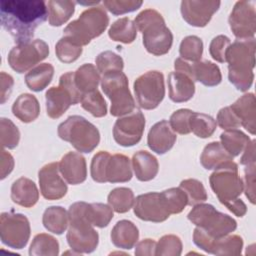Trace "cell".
Wrapping results in <instances>:
<instances>
[{"instance_id":"6da1fadb","label":"cell","mask_w":256,"mask_h":256,"mask_svg":"<svg viewBox=\"0 0 256 256\" xmlns=\"http://www.w3.org/2000/svg\"><path fill=\"white\" fill-rule=\"evenodd\" d=\"M48 8L40 0H11L0 2V18L4 29L17 44L31 41L39 25L46 21Z\"/></svg>"},{"instance_id":"7a4b0ae2","label":"cell","mask_w":256,"mask_h":256,"mask_svg":"<svg viewBox=\"0 0 256 256\" xmlns=\"http://www.w3.org/2000/svg\"><path fill=\"white\" fill-rule=\"evenodd\" d=\"M255 47L254 38L236 39L226 51L229 81L242 92L247 91L254 80Z\"/></svg>"},{"instance_id":"3957f363","label":"cell","mask_w":256,"mask_h":256,"mask_svg":"<svg viewBox=\"0 0 256 256\" xmlns=\"http://www.w3.org/2000/svg\"><path fill=\"white\" fill-rule=\"evenodd\" d=\"M134 23L136 28L142 32L143 44L149 53L161 56L169 52L173 43V35L166 26L163 16L157 10L141 11Z\"/></svg>"},{"instance_id":"277c9868","label":"cell","mask_w":256,"mask_h":256,"mask_svg":"<svg viewBox=\"0 0 256 256\" xmlns=\"http://www.w3.org/2000/svg\"><path fill=\"white\" fill-rule=\"evenodd\" d=\"M86 202L80 201L68 209L69 228L66 239L70 248L77 254L93 252L99 242V235L85 216Z\"/></svg>"},{"instance_id":"5b68a950","label":"cell","mask_w":256,"mask_h":256,"mask_svg":"<svg viewBox=\"0 0 256 256\" xmlns=\"http://www.w3.org/2000/svg\"><path fill=\"white\" fill-rule=\"evenodd\" d=\"M109 24V17L102 6H93L84 10L78 19L70 22L64 29V37L80 46L100 36Z\"/></svg>"},{"instance_id":"8992f818","label":"cell","mask_w":256,"mask_h":256,"mask_svg":"<svg viewBox=\"0 0 256 256\" xmlns=\"http://www.w3.org/2000/svg\"><path fill=\"white\" fill-rule=\"evenodd\" d=\"M91 177L98 183H123L132 178L130 159L124 154L111 155L107 151H99L91 161Z\"/></svg>"},{"instance_id":"52a82bcc","label":"cell","mask_w":256,"mask_h":256,"mask_svg":"<svg viewBox=\"0 0 256 256\" xmlns=\"http://www.w3.org/2000/svg\"><path fill=\"white\" fill-rule=\"evenodd\" d=\"M58 136L69 142L80 153L92 152L100 142V133L95 125L82 116H69L59 124Z\"/></svg>"},{"instance_id":"ba28073f","label":"cell","mask_w":256,"mask_h":256,"mask_svg":"<svg viewBox=\"0 0 256 256\" xmlns=\"http://www.w3.org/2000/svg\"><path fill=\"white\" fill-rule=\"evenodd\" d=\"M188 219L200 227L213 240L232 233L237 228V222L231 216L219 212L211 204L199 203L188 213Z\"/></svg>"},{"instance_id":"9c48e42d","label":"cell","mask_w":256,"mask_h":256,"mask_svg":"<svg viewBox=\"0 0 256 256\" xmlns=\"http://www.w3.org/2000/svg\"><path fill=\"white\" fill-rule=\"evenodd\" d=\"M101 88L111 101L110 114L122 117L136 109L134 98L128 88V78L122 71H111L103 74Z\"/></svg>"},{"instance_id":"30bf717a","label":"cell","mask_w":256,"mask_h":256,"mask_svg":"<svg viewBox=\"0 0 256 256\" xmlns=\"http://www.w3.org/2000/svg\"><path fill=\"white\" fill-rule=\"evenodd\" d=\"M210 186L220 203L227 206L239 199L244 190L243 180L238 174V165L233 161H227L214 169L209 178Z\"/></svg>"},{"instance_id":"8fae6325","label":"cell","mask_w":256,"mask_h":256,"mask_svg":"<svg viewBox=\"0 0 256 256\" xmlns=\"http://www.w3.org/2000/svg\"><path fill=\"white\" fill-rule=\"evenodd\" d=\"M133 88L137 103L141 108L155 109L165 96L164 76L157 70L148 71L134 81Z\"/></svg>"},{"instance_id":"7c38bea8","label":"cell","mask_w":256,"mask_h":256,"mask_svg":"<svg viewBox=\"0 0 256 256\" xmlns=\"http://www.w3.org/2000/svg\"><path fill=\"white\" fill-rule=\"evenodd\" d=\"M48 54V44L41 39H35L14 46L10 50L7 60L14 71L24 73L34 68V66L44 60Z\"/></svg>"},{"instance_id":"4fadbf2b","label":"cell","mask_w":256,"mask_h":256,"mask_svg":"<svg viewBox=\"0 0 256 256\" xmlns=\"http://www.w3.org/2000/svg\"><path fill=\"white\" fill-rule=\"evenodd\" d=\"M28 218L20 213L3 212L0 216V238L3 244L12 249H22L30 238Z\"/></svg>"},{"instance_id":"5bb4252c","label":"cell","mask_w":256,"mask_h":256,"mask_svg":"<svg viewBox=\"0 0 256 256\" xmlns=\"http://www.w3.org/2000/svg\"><path fill=\"white\" fill-rule=\"evenodd\" d=\"M174 68L175 71L168 74L169 98L176 103L186 102L190 100L195 93L190 63L180 57L175 60Z\"/></svg>"},{"instance_id":"9a60e30c","label":"cell","mask_w":256,"mask_h":256,"mask_svg":"<svg viewBox=\"0 0 256 256\" xmlns=\"http://www.w3.org/2000/svg\"><path fill=\"white\" fill-rule=\"evenodd\" d=\"M145 117L139 109L118 118L113 127L114 140L121 146L130 147L137 144L143 135Z\"/></svg>"},{"instance_id":"2e32d148","label":"cell","mask_w":256,"mask_h":256,"mask_svg":"<svg viewBox=\"0 0 256 256\" xmlns=\"http://www.w3.org/2000/svg\"><path fill=\"white\" fill-rule=\"evenodd\" d=\"M228 22L231 31L237 39L254 38L256 32L255 3L246 0L236 2Z\"/></svg>"},{"instance_id":"e0dca14e","label":"cell","mask_w":256,"mask_h":256,"mask_svg":"<svg viewBox=\"0 0 256 256\" xmlns=\"http://www.w3.org/2000/svg\"><path fill=\"white\" fill-rule=\"evenodd\" d=\"M134 214L141 220L163 222L171 215L162 192H149L136 197Z\"/></svg>"},{"instance_id":"ac0fdd59","label":"cell","mask_w":256,"mask_h":256,"mask_svg":"<svg viewBox=\"0 0 256 256\" xmlns=\"http://www.w3.org/2000/svg\"><path fill=\"white\" fill-rule=\"evenodd\" d=\"M221 2L208 0H184L181 2L183 19L191 26L204 27L211 20L213 14L219 9Z\"/></svg>"},{"instance_id":"d6986e66","label":"cell","mask_w":256,"mask_h":256,"mask_svg":"<svg viewBox=\"0 0 256 256\" xmlns=\"http://www.w3.org/2000/svg\"><path fill=\"white\" fill-rule=\"evenodd\" d=\"M59 163L44 165L38 172L40 192L45 199L58 200L67 193V185L59 174Z\"/></svg>"},{"instance_id":"ffe728a7","label":"cell","mask_w":256,"mask_h":256,"mask_svg":"<svg viewBox=\"0 0 256 256\" xmlns=\"http://www.w3.org/2000/svg\"><path fill=\"white\" fill-rule=\"evenodd\" d=\"M59 171L68 184L83 183L87 177L86 160L80 153L68 152L59 162Z\"/></svg>"},{"instance_id":"44dd1931","label":"cell","mask_w":256,"mask_h":256,"mask_svg":"<svg viewBox=\"0 0 256 256\" xmlns=\"http://www.w3.org/2000/svg\"><path fill=\"white\" fill-rule=\"evenodd\" d=\"M177 136L171 129L169 121L163 119L155 123L148 132V147L157 154L168 152L175 144Z\"/></svg>"},{"instance_id":"7402d4cb","label":"cell","mask_w":256,"mask_h":256,"mask_svg":"<svg viewBox=\"0 0 256 256\" xmlns=\"http://www.w3.org/2000/svg\"><path fill=\"white\" fill-rule=\"evenodd\" d=\"M230 107L238 117L241 126L254 135L256 132V100L254 94H244Z\"/></svg>"},{"instance_id":"603a6c76","label":"cell","mask_w":256,"mask_h":256,"mask_svg":"<svg viewBox=\"0 0 256 256\" xmlns=\"http://www.w3.org/2000/svg\"><path fill=\"white\" fill-rule=\"evenodd\" d=\"M11 199L14 203L25 208L34 206L39 199L36 184L29 178H18L11 186Z\"/></svg>"},{"instance_id":"cb8c5ba5","label":"cell","mask_w":256,"mask_h":256,"mask_svg":"<svg viewBox=\"0 0 256 256\" xmlns=\"http://www.w3.org/2000/svg\"><path fill=\"white\" fill-rule=\"evenodd\" d=\"M45 99L47 115L52 119L61 117L73 105L71 95L61 86L49 88L45 94Z\"/></svg>"},{"instance_id":"d4e9b609","label":"cell","mask_w":256,"mask_h":256,"mask_svg":"<svg viewBox=\"0 0 256 256\" xmlns=\"http://www.w3.org/2000/svg\"><path fill=\"white\" fill-rule=\"evenodd\" d=\"M135 176L140 181H150L155 178L159 170L157 158L145 150L137 151L132 157Z\"/></svg>"},{"instance_id":"484cf974","label":"cell","mask_w":256,"mask_h":256,"mask_svg":"<svg viewBox=\"0 0 256 256\" xmlns=\"http://www.w3.org/2000/svg\"><path fill=\"white\" fill-rule=\"evenodd\" d=\"M112 243L121 249H131L139 238V231L136 225L129 220H120L111 230Z\"/></svg>"},{"instance_id":"4316f807","label":"cell","mask_w":256,"mask_h":256,"mask_svg":"<svg viewBox=\"0 0 256 256\" xmlns=\"http://www.w3.org/2000/svg\"><path fill=\"white\" fill-rule=\"evenodd\" d=\"M12 113L20 121L30 123L36 120L40 113V105L37 98L29 93H23L17 97L12 105Z\"/></svg>"},{"instance_id":"83f0119b","label":"cell","mask_w":256,"mask_h":256,"mask_svg":"<svg viewBox=\"0 0 256 256\" xmlns=\"http://www.w3.org/2000/svg\"><path fill=\"white\" fill-rule=\"evenodd\" d=\"M191 76L194 81L201 82L205 86H216L222 80L219 67L211 61H197L190 63Z\"/></svg>"},{"instance_id":"f1b7e54d","label":"cell","mask_w":256,"mask_h":256,"mask_svg":"<svg viewBox=\"0 0 256 256\" xmlns=\"http://www.w3.org/2000/svg\"><path fill=\"white\" fill-rule=\"evenodd\" d=\"M74 81L82 96L97 89L101 81L98 69L91 63H85L74 72Z\"/></svg>"},{"instance_id":"f546056e","label":"cell","mask_w":256,"mask_h":256,"mask_svg":"<svg viewBox=\"0 0 256 256\" xmlns=\"http://www.w3.org/2000/svg\"><path fill=\"white\" fill-rule=\"evenodd\" d=\"M54 75V67L50 63H41L32 68L25 75V82L32 91L39 92L45 89Z\"/></svg>"},{"instance_id":"4dcf8cb0","label":"cell","mask_w":256,"mask_h":256,"mask_svg":"<svg viewBox=\"0 0 256 256\" xmlns=\"http://www.w3.org/2000/svg\"><path fill=\"white\" fill-rule=\"evenodd\" d=\"M233 160V157L225 150L220 142L213 141L207 144L200 156L201 165L207 169H215L224 162Z\"/></svg>"},{"instance_id":"1f68e13d","label":"cell","mask_w":256,"mask_h":256,"mask_svg":"<svg viewBox=\"0 0 256 256\" xmlns=\"http://www.w3.org/2000/svg\"><path fill=\"white\" fill-rule=\"evenodd\" d=\"M69 218L68 212L61 206L48 207L42 216L43 226L49 231L57 235H61L67 229Z\"/></svg>"},{"instance_id":"d6a6232c","label":"cell","mask_w":256,"mask_h":256,"mask_svg":"<svg viewBox=\"0 0 256 256\" xmlns=\"http://www.w3.org/2000/svg\"><path fill=\"white\" fill-rule=\"evenodd\" d=\"M76 2L70 0H51L47 3L48 21L51 26H61L74 14Z\"/></svg>"},{"instance_id":"836d02e7","label":"cell","mask_w":256,"mask_h":256,"mask_svg":"<svg viewBox=\"0 0 256 256\" xmlns=\"http://www.w3.org/2000/svg\"><path fill=\"white\" fill-rule=\"evenodd\" d=\"M108 35L113 41L130 44L137 36V28L130 18L123 17L116 20L110 26Z\"/></svg>"},{"instance_id":"e575fe53","label":"cell","mask_w":256,"mask_h":256,"mask_svg":"<svg viewBox=\"0 0 256 256\" xmlns=\"http://www.w3.org/2000/svg\"><path fill=\"white\" fill-rule=\"evenodd\" d=\"M222 146L232 156H238L244 151L248 143L251 141L250 138L238 129L225 130L220 135Z\"/></svg>"},{"instance_id":"d590c367","label":"cell","mask_w":256,"mask_h":256,"mask_svg":"<svg viewBox=\"0 0 256 256\" xmlns=\"http://www.w3.org/2000/svg\"><path fill=\"white\" fill-rule=\"evenodd\" d=\"M242 248V238L236 234H228L226 236L213 240L209 254L237 256L241 255Z\"/></svg>"},{"instance_id":"8d00e7d4","label":"cell","mask_w":256,"mask_h":256,"mask_svg":"<svg viewBox=\"0 0 256 256\" xmlns=\"http://www.w3.org/2000/svg\"><path fill=\"white\" fill-rule=\"evenodd\" d=\"M59 254V243L53 236L40 233L37 234L30 245L29 255L31 256H57Z\"/></svg>"},{"instance_id":"74e56055","label":"cell","mask_w":256,"mask_h":256,"mask_svg":"<svg viewBox=\"0 0 256 256\" xmlns=\"http://www.w3.org/2000/svg\"><path fill=\"white\" fill-rule=\"evenodd\" d=\"M85 216L93 226L104 228L113 218V209L103 203H86Z\"/></svg>"},{"instance_id":"f35d334b","label":"cell","mask_w":256,"mask_h":256,"mask_svg":"<svg viewBox=\"0 0 256 256\" xmlns=\"http://www.w3.org/2000/svg\"><path fill=\"white\" fill-rule=\"evenodd\" d=\"M108 204L117 213H126L134 205V193L130 188L117 187L113 189L107 197Z\"/></svg>"},{"instance_id":"ab89813d","label":"cell","mask_w":256,"mask_h":256,"mask_svg":"<svg viewBox=\"0 0 256 256\" xmlns=\"http://www.w3.org/2000/svg\"><path fill=\"white\" fill-rule=\"evenodd\" d=\"M217 123L214 118L208 114L204 113H192L189 121L190 131L193 132L197 137L208 138L216 130Z\"/></svg>"},{"instance_id":"60d3db41","label":"cell","mask_w":256,"mask_h":256,"mask_svg":"<svg viewBox=\"0 0 256 256\" xmlns=\"http://www.w3.org/2000/svg\"><path fill=\"white\" fill-rule=\"evenodd\" d=\"M179 53L181 58L188 62L200 61L203 53V42L201 38L195 35L185 37L180 43Z\"/></svg>"},{"instance_id":"b9f144b4","label":"cell","mask_w":256,"mask_h":256,"mask_svg":"<svg viewBox=\"0 0 256 256\" xmlns=\"http://www.w3.org/2000/svg\"><path fill=\"white\" fill-rule=\"evenodd\" d=\"M81 106L94 117H103L107 113V104L98 89L85 93L81 98Z\"/></svg>"},{"instance_id":"7bdbcfd3","label":"cell","mask_w":256,"mask_h":256,"mask_svg":"<svg viewBox=\"0 0 256 256\" xmlns=\"http://www.w3.org/2000/svg\"><path fill=\"white\" fill-rule=\"evenodd\" d=\"M179 187L185 192L187 196L188 205L194 206L207 200V192L202 182L197 179H185L180 182Z\"/></svg>"},{"instance_id":"ee69618b","label":"cell","mask_w":256,"mask_h":256,"mask_svg":"<svg viewBox=\"0 0 256 256\" xmlns=\"http://www.w3.org/2000/svg\"><path fill=\"white\" fill-rule=\"evenodd\" d=\"M55 52L58 59L63 63H72L82 54V46L77 45L70 39L62 37L55 46Z\"/></svg>"},{"instance_id":"f6af8a7d","label":"cell","mask_w":256,"mask_h":256,"mask_svg":"<svg viewBox=\"0 0 256 256\" xmlns=\"http://www.w3.org/2000/svg\"><path fill=\"white\" fill-rule=\"evenodd\" d=\"M95 61L99 73L102 74L111 71H122L124 67V62L121 56L109 50L98 54Z\"/></svg>"},{"instance_id":"bcb514c9","label":"cell","mask_w":256,"mask_h":256,"mask_svg":"<svg viewBox=\"0 0 256 256\" xmlns=\"http://www.w3.org/2000/svg\"><path fill=\"white\" fill-rule=\"evenodd\" d=\"M0 127L2 148L14 149L20 140V132L17 126L10 119L1 118Z\"/></svg>"},{"instance_id":"7dc6e473","label":"cell","mask_w":256,"mask_h":256,"mask_svg":"<svg viewBox=\"0 0 256 256\" xmlns=\"http://www.w3.org/2000/svg\"><path fill=\"white\" fill-rule=\"evenodd\" d=\"M162 195L171 214H178L182 212L186 205H188L187 196L180 187L164 190L162 192Z\"/></svg>"},{"instance_id":"c3c4849f","label":"cell","mask_w":256,"mask_h":256,"mask_svg":"<svg viewBox=\"0 0 256 256\" xmlns=\"http://www.w3.org/2000/svg\"><path fill=\"white\" fill-rule=\"evenodd\" d=\"M182 253V242L180 238L173 234L162 236L156 244L155 255L179 256Z\"/></svg>"},{"instance_id":"681fc988","label":"cell","mask_w":256,"mask_h":256,"mask_svg":"<svg viewBox=\"0 0 256 256\" xmlns=\"http://www.w3.org/2000/svg\"><path fill=\"white\" fill-rule=\"evenodd\" d=\"M192 113L193 111L190 109H179L173 112L169 120L171 129L179 134H189L191 132L189 121Z\"/></svg>"},{"instance_id":"f907efd6","label":"cell","mask_w":256,"mask_h":256,"mask_svg":"<svg viewBox=\"0 0 256 256\" xmlns=\"http://www.w3.org/2000/svg\"><path fill=\"white\" fill-rule=\"evenodd\" d=\"M140 0H104V7L114 15H121L136 11L142 5Z\"/></svg>"},{"instance_id":"816d5d0a","label":"cell","mask_w":256,"mask_h":256,"mask_svg":"<svg viewBox=\"0 0 256 256\" xmlns=\"http://www.w3.org/2000/svg\"><path fill=\"white\" fill-rule=\"evenodd\" d=\"M231 41L229 37L225 35H218L212 39L209 45V52L211 57L217 62H226V51Z\"/></svg>"},{"instance_id":"f5cc1de1","label":"cell","mask_w":256,"mask_h":256,"mask_svg":"<svg viewBox=\"0 0 256 256\" xmlns=\"http://www.w3.org/2000/svg\"><path fill=\"white\" fill-rule=\"evenodd\" d=\"M217 124L225 130L229 129H237L241 126V123L238 119V117L235 115L233 110L230 106L224 107L219 110L217 114Z\"/></svg>"},{"instance_id":"db71d44e","label":"cell","mask_w":256,"mask_h":256,"mask_svg":"<svg viewBox=\"0 0 256 256\" xmlns=\"http://www.w3.org/2000/svg\"><path fill=\"white\" fill-rule=\"evenodd\" d=\"M59 86L63 87L64 89H66L69 92V94L71 95L72 100H73V105L77 104L78 102L81 101L82 94L76 87V84L74 81V72H67V73H64L63 75H61V77L59 79Z\"/></svg>"},{"instance_id":"11a10c76","label":"cell","mask_w":256,"mask_h":256,"mask_svg":"<svg viewBox=\"0 0 256 256\" xmlns=\"http://www.w3.org/2000/svg\"><path fill=\"white\" fill-rule=\"evenodd\" d=\"M245 177H244V190L245 195L248 200L254 204L255 203V163L246 165L245 170Z\"/></svg>"},{"instance_id":"9f6ffc18","label":"cell","mask_w":256,"mask_h":256,"mask_svg":"<svg viewBox=\"0 0 256 256\" xmlns=\"http://www.w3.org/2000/svg\"><path fill=\"white\" fill-rule=\"evenodd\" d=\"M156 242L153 239H143L138 242L135 247V255L137 256H152L155 255Z\"/></svg>"},{"instance_id":"6f0895ef","label":"cell","mask_w":256,"mask_h":256,"mask_svg":"<svg viewBox=\"0 0 256 256\" xmlns=\"http://www.w3.org/2000/svg\"><path fill=\"white\" fill-rule=\"evenodd\" d=\"M0 77H1V104H4L11 94L14 80L11 75L5 72H1Z\"/></svg>"},{"instance_id":"680465c9","label":"cell","mask_w":256,"mask_h":256,"mask_svg":"<svg viewBox=\"0 0 256 256\" xmlns=\"http://www.w3.org/2000/svg\"><path fill=\"white\" fill-rule=\"evenodd\" d=\"M14 168V159L12 155L2 148L1 150V179H4L12 172Z\"/></svg>"},{"instance_id":"91938a15","label":"cell","mask_w":256,"mask_h":256,"mask_svg":"<svg viewBox=\"0 0 256 256\" xmlns=\"http://www.w3.org/2000/svg\"><path fill=\"white\" fill-rule=\"evenodd\" d=\"M240 163L245 166L255 163V140L250 141L244 149Z\"/></svg>"},{"instance_id":"94428289","label":"cell","mask_w":256,"mask_h":256,"mask_svg":"<svg viewBox=\"0 0 256 256\" xmlns=\"http://www.w3.org/2000/svg\"><path fill=\"white\" fill-rule=\"evenodd\" d=\"M226 208L238 217H243L247 212V206L240 198L229 203Z\"/></svg>"}]
</instances>
